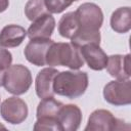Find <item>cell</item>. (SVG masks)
I'll return each mask as SVG.
<instances>
[{"instance_id":"cell-1","label":"cell","mask_w":131,"mask_h":131,"mask_svg":"<svg viewBox=\"0 0 131 131\" xmlns=\"http://www.w3.org/2000/svg\"><path fill=\"white\" fill-rule=\"evenodd\" d=\"M88 83L86 72L75 70L58 72L53 80V91L57 95L74 99L85 93Z\"/></svg>"},{"instance_id":"cell-2","label":"cell","mask_w":131,"mask_h":131,"mask_svg":"<svg viewBox=\"0 0 131 131\" xmlns=\"http://www.w3.org/2000/svg\"><path fill=\"white\" fill-rule=\"evenodd\" d=\"M46 64L49 67H68L71 70H79L84 66V59L80 48L72 43L53 42L46 53Z\"/></svg>"},{"instance_id":"cell-3","label":"cell","mask_w":131,"mask_h":131,"mask_svg":"<svg viewBox=\"0 0 131 131\" xmlns=\"http://www.w3.org/2000/svg\"><path fill=\"white\" fill-rule=\"evenodd\" d=\"M33 82L31 71L23 64H11L5 71L3 86L13 95L26 93Z\"/></svg>"},{"instance_id":"cell-4","label":"cell","mask_w":131,"mask_h":131,"mask_svg":"<svg viewBox=\"0 0 131 131\" xmlns=\"http://www.w3.org/2000/svg\"><path fill=\"white\" fill-rule=\"evenodd\" d=\"M103 97L106 102L121 106L131 103V81L116 80L108 82L103 88Z\"/></svg>"},{"instance_id":"cell-5","label":"cell","mask_w":131,"mask_h":131,"mask_svg":"<svg viewBox=\"0 0 131 131\" xmlns=\"http://www.w3.org/2000/svg\"><path fill=\"white\" fill-rule=\"evenodd\" d=\"M122 120L117 119L107 110H95L88 118L85 131H113L124 129Z\"/></svg>"},{"instance_id":"cell-6","label":"cell","mask_w":131,"mask_h":131,"mask_svg":"<svg viewBox=\"0 0 131 131\" xmlns=\"http://www.w3.org/2000/svg\"><path fill=\"white\" fill-rule=\"evenodd\" d=\"M79 28L87 30H99L103 23V13L101 8L91 2L81 4L75 11Z\"/></svg>"},{"instance_id":"cell-7","label":"cell","mask_w":131,"mask_h":131,"mask_svg":"<svg viewBox=\"0 0 131 131\" xmlns=\"http://www.w3.org/2000/svg\"><path fill=\"white\" fill-rule=\"evenodd\" d=\"M27 103L16 96L6 98L0 105V115L8 123L16 125L23 123L28 117Z\"/></svg>"},{"instance_id":"cell-8","label":"cell","mask_w":131,"mask_h":131,"mask_svg":"<svg viewBox=\"0 0 131 131\" xmlns=\"http://www.w3.org/2000/svg\"><path fill=\"white\" fill-rule=\"evenodd\" d=\"M54 41L49 39H32L25 47V57L34 66H46V53Z\"/></svg>"},{"instance_id":"cell-9","label":"cell","mask_w":131,"mask_h":131,"mask_svg":"<svg viewBox=\"0 0 131 131\" xmlns=\"http://www.w3.org/2000/svg\"><path fill=\"white\" fill-rule=\"evenodd\" d=\"M81 55L84 62L93 71H102L105 69L107 63V55L101 49L99 44H86L80 47Z\"/></svg>"},{"instance_id":"cell-10","label":"cell","mask_w":131,"mask_h":131,"mask_svg":"<svg viewBox=\"0 0 131 131\" xmlns=\"http://www.w3.org/2000/svg\"><path fill=\"white\" fill-rule=\"evenodd\" d=\"M57 120L61 131H76L82 122V112L76 104H62Z\"/></svg>"},{"instance_id":"cell-11","label":"cell","mask_w":131,"mask_h":131,"mask_svg":"<svg viewBox=\"0 0 131 131\" xmlns=\"http://www.w3.org/2000/svg\"><path fill=\"white\" fill-rule=\"evenodd\" d=\"M55 28V19L51 13L44 14L32 21L27 31V35L32 39H49Z\"/></svg>"},{"instance_id":"cell-12","label":"cell","mask_w":131,"mask_h":131,"mask_svg":"<svg viewBox=\"0 0 131 131\" xmlns=\"http://www.w3.org/2000/svg\"><path fill=\"white\" fill-rule=\"evenodd\" d=\"M58 71L53 67L42 69L36 76L35 90L39 98L53 97L55 95L53 91V80Z\"/></svg>"},{"instance_id":"cell-13","label":"cell","mask_w":131,"mask_h":131,"mask_svg":"<svg viewBox=\"0 0 131 131\" xmlns=\"http://www.w3.org/2000/svg\"><path fill=\"white\" fill-rule=\"evenodd\" d=\"M106 70L117 80H128L130 74V54H113L107 57Z\"/></svg>"},{"instance_id":"cell-14","label":"cell","mask_w":131,"mask_h":131,"mask_svg":"<svg viewBox=\"0 0 131 131\" xmlns=\"http://www.w3.org/2000/svg\"><path fill=\"white\" fill-rule=\"evenodd\" d=\"M27 37V31L18 25H7L0 32V46L12 48L19 46Z\"/></svg>"},{"instance_id":"cell-15","label":"cell","mask_w":131,"mask_h":131,"mask_svg":"<svg viewBox=\"0 0 131 131\" xmlns=\"http://www.w3.org/2000/svg\"><path fill=\"white\" fill-rule=\"evenodd\" d=\"M112 29L120 34H125L131 29V9L129 6L116 9L111 16Z\"/></svg>"},{"instance_id":"cell-16","label":"cell","mask_w":131,"mask_h":131,"mask_svg":"<svg viewBox=\"0 0 131 131\" xmlns=\"http://www.w3.org/2000/svg\"><path fill=\"white\" fill-rule=\"evenodd\" d=\"M62 102L54 99V97H46L42 98L37 106L36 117L39 118H54L57 119L60 107L62 106Z\"/></svg>"},{"instance_id":"cell-17","label":"cell","mask_w":131,"mask_h":131,"mask_svg":"<svg viewBox=\"0 0 131 131\" xmlns=\"http://www.w3.org/2000/svg\"><path fill=\"white\" fill-rule=\"evenodd\" d=\"M100 32L99 30H87L79 28L75 35L71 38V43L77 47H82L86 44H100Z\"/></svg>"},{"instance_id":"cell-18","label":"cell","mask_w":131,"mask_h":131,"mask_svg":"<svg viewBox=\"0 0 131 131\" xmlns=\"http://www.w3.org/2000/svg\"><path fill=\"white\" fill-rule=\"evenodd\" d=\"M79 29V24L75 14V11H70L64 13L58 21V33L61 37L71 39L77 30Z\"/></svg>"},{"instance_id":"cell-19","label":"cell","mask_w":131,"mask_h":131,"mask_svg":"<svg viewBox=\"0 0 131 131\" xmlns=\"http://www.w3.org/2000/svg\"><path fill=\"white\" fill-rule=\"evenodd\" d=\"M49 13L44 0H29L25 6V14L29 20L33 21L38 17Z\"/></svg>"},{"instance_id":"cell-20","label":"cell","mask_w":131,"mask_h":131,"mask_svg":"<svg viewBox=\"0 0 131 131\" xmlns=\"http://www.w3.org/2000/svg\"><path fill=\"white\" fill-rule=\"evenodd\" d=\"M34 130H53V131H61L60 125L57 119L54 118H39L37 119Z\"/></svg>"},{"instance_id":"cell-21","label":"cell","mask_w":131,"mask_h":131,"mask_svg":"<svg viewBox=\"0 0 131 131\" xmlns=\"http://www.w3.org/2000/svg\"><path fill=\"white\" fill-rule=\"evenodd\" d=\"M44 2L49 13H60L72 4L68 0H44Z\"/></svg>"},{"instance_id":"cell-22","label":"cell","mask_w":131,"mask_h":131,"mask_svg":"<svg viewBox=\"0 0 131 131\" xmlns=\"http://www.w3.org/2000/svg\"><path fill=\"white\" fill-rule=\"evenodd\" d=\"M12 54L5 47L0 46V70H6L11 66Z\"/></svg>"},{"instance_id":"cell-23","label":"cell","mask_w":131,"mask_h":131,"mask_svg":"<svg viewBox=\"0 0 131 131\" xmlns=\"http://www.w3.org/2000/svg\"><path fill=\"white\" fill-rule=\"evenodd\" d=\"M9 0H0V13L5 11L8 8Z\"/></svg>"},{"instance_id":"cell-24","label":"cell","mask_w":131,"mask_h":131,"mask_svg":"<svg viewBox=\"0 0 131 131\" xmlns=\"http://www.w3.org/2000/svg\"><path fill=\"white\" fill-rule=\"evenodd\" d=\"M6 71V70H5ZM5 71L4 70H0V86H3V82H4V75H5Z\"/></svg>"},{"instance_id":"cell-25","label":"cell","mask_w":131,"mask_h":131,"mask_svg":"<svg viewBox=\"0 0 131 131\" xmlns=\"http://www.w3.org/2000/svg\"><path fill=\"white\" fill-rule=\"evenodd\" d=\"M0 128H2V129H5V128H6V127H5V126H4V125H2V124H1V123H0Z\"/></svg>"},{"instance_id":"cell-26","label":"cell","mask_w":131,"mask_h":131,"mask_svg":"<svg viewBox=\"0 0 131 131\" xmlns=\"http://www.w3.org/2000/svg\"><path fill=\"white\" fill-rule=\"evenodd\" d=\"M68 1H70L71 3H73V2H75V1H78V0H68Z\"/></svg>"}]
</instances>
